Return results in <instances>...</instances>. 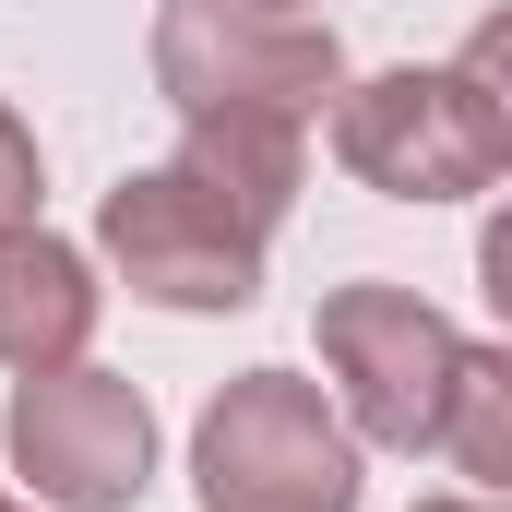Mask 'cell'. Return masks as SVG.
Wrapping results in <instances>:
<instances>
[{
  "instance_id": "cell-1",
  "label": "cell",
  "mask_w": 512,
  "mask_h": 512,
  "mask_svg": "<svg viewBox=\"0 0 512 512\" xmlns=\"http://www.w3.org/2000/svg\"><path fill=\"white\" fill-rule=\"evenodd\" d=\"M155 96L179 120H322L346 96V48L322 12L274 0H167L155 12Z\"/></svg>"
},
{
  "instance_id": "cell-2",
  "label": "cell",
  "mask_w": 512,
  "mask_h": 512,
  "mask_svg": "<svg viewBox=\"0 0 512 512\" xmlns=\"http://www.w3.org/2000/svg\"><path fill=\"white\" fill-rule=\"evenodd\" d=\"M203 512H358V429L298 370H239L191 429Z\"/></svg>"
},
{
  "instance_id": "cell-3",
  "label": "cell",
  "mask_w": 512,
  "mask_h": 512,
  "mask_svg": "<svg viewBox=\"0 0 512 512\" xmlns=\"http://www.w3.org/2000/svg\"><path fill=\"white\" fill-rule=\"evenodd\" d=\"M262 227L251 203H227L191 155H167V167H131L120 191L96 203V251L120 262L131 298H155V310H251L262 298Z\"/></svg>"
},
{
  "instance_id": "cell-4",
  "label": "cell",
  "mask_w": 512,
  "mask_h": 512,
  "mask_svg": "<svg viewBox=\"0 0 512 512\" xmlns=\"http://www.w3.org/2000/svg\"><path fill=\"white\" fill-rule=\"evenodd\" d=\"M334 155H346V179L382 191V203H465V191L512 179L489 96H477L465 72H429V60H393L370 84H346V96H334Z\"/></svg>"
},
{
  "instance_id": "cell-5",
  "label": "cell",
  "mask_w": 512,
  "mask_h": 512,
  "mask_svg": "<svg viewBox=\"0 0 512 512\" xmlns=\"http://www.w3.org/2000/svg\"><path fill=\"white\" fill-rule=\"evenodd\" d=\"M322 370H334V405H346L358 441H382V453H441L465 334H453L417 286H334V298H322Z\"/></svg>"
},
{
  "instance_id": "cell-6",
  "label": "cell",
  "mask_w": 512,
  "mask_h": 512,
  "mask_svg": "<svg viewBox=\"0 0 512 512\" xmlns=\"http://www.w3.org/2000/svg\"><path fill=\"white\" fill-rule=\"evenodd\" d=\"M0 441H12V477L48 512H131L143 477H155V405L120 370H96V358L12 382V429Z\"/></svg>"
},
{
  "instance_id": "cell-7",
  "label": "cell",
  "mask_w": 512,
  "mask_h": 512,
  "mask_svg": "<svg viewBox=\"0 0 512 512\" xmlns=\"http://www.w3.org/2000/svg\"><path fill=\"white\" fill-rule=\"evenodd\" d=\"M84 334H96V274L72 239H48V227H12L0 239V370H72L84 358Z\"/></svg>"
},
{
  "instance_id": "cell-8",
  "label": "cell",
  "mask_w": 512,
  "mask_h": 512,
  "mask_svg": "<svg viewBox=\"0 0 512 512\" xmlns=\"http://www.w3.org/2000/svg\"><path fill=\"white\" fill-rule=\"evenodd\" d=\"M179 155H191L227 203H251L262 227H286V203H298V179H310V131L298 120H179Z\"/></svg>"
},
{
  "instance_id": "cell-9",
  "label": "cell",
  "mask_w": 512,
  "mask_h": 512,
  "mask_svg": "<svg viewBox=\"0 0 512 512\" xmlns=\"http://www.w3.org/2000/svg\"><path fill=\"white\" fill-rule=\"evenodd\" d=\"M441 453H453L489 501H512V334H501V346H465L453 417H441Z\"/></svg>"
},
{
  "instance_id": "cell-10",
  "label": "cell",
  "mask_w": 512,
  "mask_h": 512,
  "mask_svg": "<svg viewBox=\"0 0 512 512\" xmlns=\"http://www.w3.org/2000/svg\"><path fill=\"white\" fill-rule=\"evenodd\" d=\"M453 72L489 96V120H501V155H512V0L477 24V36H465V60H453Z\"/></svg>"
},
{
  "instance_id": "cell-11",
  "label": "cell",
  "mask_w": 512,
  "mask_h": 512,
  "mask_svg": "<svg viewBox=\"0 0 512 512\" xmlns=\"http://www.w3.org/2000/svg\"><path fill=\"white\" fill-rule=\"evenodd\" d=\"M36 191H48V167H36V131L12 120V96H0V239H12V227H36Z\"/></svg>"
},
{
  "instance_id": "cell-12",
  "label": "cell",
  "mask_w": 512,
  "mask_h": 512,
  "mask_svg": "<svg viewBox=\"0 0 512 512\" xmlns=\"http://www.w3.org/2000/svg\"><path fill=\"white\" fill-rule=\"evenodd\" d=\"M477 286H489V310H501V334H512V203L489 215V239H477Z\"/></svg>"
},
{
  "instance_id": "cell-13",
  "label": "cell",
  "mask_w": 512,
  "mask_h": 512,
  "mask_svg": "<svg viewBox=\"0 0 512 512\" xmlns=\"http://www.w3.org/2000/svg\"><path fill=\"white\" fill-rule=\"evenodd\" d=\"M417 512H512V501H417Z\"/></svg>"
},
{
  "instance_id": "cell-14",
  "label": "cell",
  "mask_w": 512,
  "mask_h": 512,
  "mask_svg": "<svg viewBox=\"0 0 512 512\" xmlns=\"http://www.w3.org/2000/svg\"><path fill=\"white\" fill-rule=\"evenodd\" d=\"M274 12H322V0H274Z\"/></svg>"
},
{
  "instance_id": "cell-15",
  "label": "cell",
  "mask_w": 512,
  "mask_h": 512,
  "mask_svg": "<svg viewBox=\"0 0 512 512\" xmlns=\"http://www.w3.org/2000/svg\"><path fill=\"white\" fill-rule=\"evenodd\" d=\"M0 512H36V501H0Z\"/></svg>"
}]
</instances>
